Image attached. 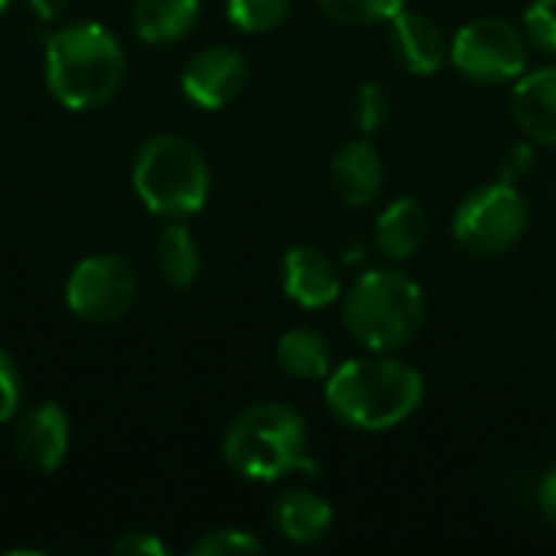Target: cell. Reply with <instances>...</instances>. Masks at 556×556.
I'll return each mask as SVG.
<instances>
[{
    "mask_svg": "<svg viewBox=\"0 0 556 556\" xmlns=\"http://www.w3.org/2000/svg\"><path fill=\"white\" fill-rule=\"evenodd\" d=\"M326 404L345 427L365 433L394 430L424 404V375L391 352H371L329 371Z\"/></svg>",
    "mask_w": 556,
    "mask_h": 556,
    "instance_id": "6da1fadb",
    "label": "cell"
},
{
    "mask_svg": "<svg viewBox=\"0 0 556 556\" xmlns=\"http://www.w3.org/2000/svg\"><path fill=\"white\" fill-rule=\"evenodd\" d=\"M127 75L121 39L101 23H72L46 39V85L68 111L108 104Z\"/></svg>",
    "mask_w": 556,
    "mask_h": 556,
    "instance_id": "7a4b0ae2",
    "label": "cell"
},
{
    "mask_svg": "<svg viewBox=\"0 0 556 556\" xmlns=\"http://www.w3.org/2000/svg\"><path fill=\"white\" fill-rule=\"evenodd\" d=\"M225 463L251 482H277L290 472H316L319 466L309 456L306 420L280 401H264L241 410L225 440Z\"/></svg>",
    "mask_w": 556,
    "mask_h": 556,
    "instance_id": "3957f363",
    "label": "cell"
},
{
    "mask_svg": "<svg viewBox=\"0 0 556 556\" xmlns=\"http://www.w3.org/2000/svg\"><path fill=\"white\" fill-rule=\"evenodd\" d=\"M345 332L368 352H394L414 342L427 323V300L420 283L394 267H375L342 296Z\"/></svg>",
    "mask_w": 556,
    "mask_h": 556,
    "instance_id": "277c9868",
    "label": "cell"
},
{
    "mask_svg": "<svg viewBox=\"0 0 556 556\" xmlns=\"http://www.w3.org/2000/svg\"><path fill=\"white\" fill-rule=\"evenodd\" d=\"M130 179L143 208L160 218L195 215L212 189L205 153L179 134H156L143 140L134 156Z\"/></svg>",
    "mask_w": 556,
    "mask_h": 556,
    "instance_id": "5b68a950",
    "label": "cell"
},
{
    "mask_svg": "<svg viewBox=\"0 0 556 556\" xmlns=\"http://www.w3.org/2000/svg\"><path fill=\"white\" fill-rule=\"evenodd\" d=\"M531 212L518 186L498 179L469 192L453 215V238L463 251L498 257L511 251L528 231Z\"/></svg>",
    "mask_w": 556,
    "mask_h": 556,
    "instance_id": "8992f818",
    "label": "cell"
},
{
    "mask_svg": "<svg viewBox=\"0 0 556 556\" xmlns=\"http://www.w3.org/2000/svg\"><path fill=\"white\" fill-rule=\"evenodd\" d=\"M528 46L521 26L502 16H479L453 36L450 62L479 85H505L528 72Z\"/></svg>",
    "mask_w": 556,
    "mask_h": 556,
    "instance_id": "52a82bcc",
    "label": "cell"
},
{
    "mask_svg": "<svg viewBox=\"0 0 556 556\" xmlns=\"http://www.w3.org/2000/svg\"><path fill=\"white\" fill-rule=\"evenodd\" d=\"M137 300V270L121 254H88L65 280V306L91 323L108 326L130 313Z\"/></svg>",
    "mask_w": 556,
    "mask_h": 556,
    "instance_id": "ba28073f",
    "label": "cell"
},
{
    "mask_svg": "<svg viewBox=\"0 0 556 556\" xmlns=\"http://www.w3.org/2000/svg\"><path fill=\"white\" fill-rule=\"evenodd\" d=\"M248 85V62L235 46H205L182 68V94L205 108L218 111L231 104Z\"/></svg>",
    "mask_w": 556,
    "mask_h": 556,
    "instance_id": "9c48e42d",
    "label": "cell"
},
{
    "mask_svg": "<svg viewBox=\"0 0 556 556\" xmlns=\"http://www.w3.org/2000/svg\"><path fill=\"white\" fill-rule=\"evenodd\" d=\"M72 443V424L62 404L42 401L29 407L13 430V446L23 466L33 472H55L65 463Z\"/></svg>",
    "mask_w": 556,
    "mask_h": 556,
    "instance_id": "30bf717a",
    "label": "cell"
},
{
    "mask_svg": "<svg viewBox=\"0 0 556 556\" xmlns=\"http://www.w3.org/2000/svg\"><path fill=\"white\" fill-rule=\"evenodd\" d=\"M283 293L303 309L332 306L342 300V270L329 254L296 244L283 254Z\"/></svg>",
    "mask_w": 556,
    "mask_h": 556,
    "instance_id": "8fae6325",
    "label": "cell"
},
{
    "mask_svg": "<svg viewBox=\"0 0 556 556\" xmlns=\"http://www.w3.org/2000/svg\"><path fill=\"white\" fill-rule=\"evenodd\" d=\"M388 26L391 49L410 75H437L450 62V39L437 20L404 7L397 16L388 20Z\"/></svg>",
    "mask_w": 556,
    "mask_h": 556,
    "instance_id": "7c38bea8",
    "label": "cell"
},
{
    "mask_svg": "<svg viewBox=\"0 0 556 556\" xmlns=\"http://www.w3.org/2000/svg\"><path fill=\"white\" fill-rule=\"evenodd\" d=\"M511 114L531 143L556 147V65L525 72L515 81Z\"/></svg>",
    "mask_w": 556,
    "mask_h": 556,
    "instance_id": "4fadbf2b",
    "label": "cell"
},
{
    "mask_svg": "<svg viewBox=\"0 0 556 556\" xmlns=\"http://www.w3.org/2000/svg\"><path fill=\"white\" fill-rule=\"evenodd\" d=\"M332 186L352 208L371 205L384 189V163L371 140H349L332 156Z\"/></svg>",
    "mask_w": 556,
    "mask_h": 556,
    "instance_id": "5bb4252c",
    "label": "cell"
},
{
    "mask_svg": "<svg viewBox=\"0 0 556 556\" xmlns=\"http://www.w3.org/2000/svg\"><path fill=\"white\" fill-rule=\"evenodd\" d=\"M270 525L277 528V534L283 541H290L296 547H313L329 538L336 515L323 495H316L309 489H290L274 502Z\"/></svg>",
    "mask_w": 556,
    "mask_h": 556,
    "instance_id": "9a60e30c",
    "label": "cell"
},
{
    "mask_svg": "<svg viewBox=\"0 0 556 556\" xmlns=\"http://www.w3.org/2000/svg\"><path fill=\"white\" fill-rule=\"evenodd\" d=\"M430 231V215L427 208L414 199H394L375 222V244L384 257L391 261H407L420 251Z\"/></svg>",
    "mask_w": 556,
    "mask_h": 556,
    "instance_id": "2e32d148",
    "label": "cell"
},
{
    "mask_svg": "<svg viewBox=\"0 0 556 556\" xmlns=\"http://www.w3.org/2000/svg\"><path fill=\"white\" fill-rule=\"evenodd\" d=\"M199 23V0H137L134 29L150 46H173Z\"/></svg>",
    "mask_w": 556,
    "mask_h": 556,
    "instance_id": "e0dca14e",
    "label": "cell"
},
{
    "mask_svg": "<svg viewBox=\"0 0 556 556\" xmlns=\"http://www.w3.org/2000/svg\"><path fill=\"white\" fill-rule=\"evenodd\" d=\"M277 365L283 368V375H290L296 381H323L332 371V352H329V342L323 339V332L296 326L280 336Z\"/></svg>",
    "mask_w": 556,
    "mask_h": 556,
    "instance_id": "ac0fdd59",
    "label": "cell"
},
{
    "mask_svg": "<svg viewBox=\"0 0 556 556\" xmlns=\"http://www.w3.org/2000/svg\"><path fill=\"white\" fill-rule=\"evenodd\" d=\"M156 270L176 290H186V287H192L199 280L202 254H199V244H195L192 231L179 218H173L163 228L160 241H156Z\"/></svg>",
    "mask_w": 556,
    "mask_h": 556,
    "instance_id": "d6986e66",
    "label": "cell"
},
{
    "mask_svg": "<svg viewBox=\"0 0 556 556\" xmlns=\"http://www.w3.org/2000/svg\"><path fill=\"white\" fill-rule=\"evenodd\" d=\"M293 0H228V20L244 33H270L277 29Z\"/></svg>",
    "mask_w": 556,
    "mask_h": 556,
    "instance_id": "ffe728a7",
    "label": "cell"
},
{
    "mask_svg": "<svg viewBox=\"0 0 556 556\" xmlns=\"http://www.w3.org/2000/svg\"><path fill=\"white\" fill-rule=\"evenodd\" d=\"M407 0H319V7L339 20V23H352V26H371V23H388L391 16H397L404 10Z\"/></svg>",
    "mask_w": 556,
    "mask_h": 556,
    "instance_id": "44dd1931",
    "label": "cell"
},
{
    "mask_svg": "<svg viewBox=\"0 0 556 556\" xmlns=\"http://www.w3.org/2000/svg\"><path fill=\"white\" fill-rule=\"evenodd\" d=\"M261 551L264 544L241 528H215L189 547L192 556H257Z\"/></svg>",
    "mask_w": 556,
    "mask_h": 556,
    "instance_id": "7402d4cb",
    "label": "cell"
},
{
    "mask_svg": "<svg viewBox=\"0 0 556 556\" xmlns=\"http://www.w3.org/2000/svg\"><path fill=\"white\" fill-rule=\"evenodd\" d=\"M388 114H391V98H388V91H384L378 81H365V85L355 91V98H352V117H355L358 130H362V134L381 130L384 121H388Z\"/></svg>",
    "mask_w": 556,
    "mask_h": 556,
    "instance_id": "603a6c76",
    "label": "cell"
},
{
    "mask_svg": "<svg viewBox=\"0 0 556 556\" xmlns=\"http://www.w3.org/2000/svg\"><path fill=\"white\" fill-rule=\"evenodd\" d=\"M521 29L538 52H544L547 59H556V0H534L525 10Z\"/></svg>",
    "mask_w": 556,
    "mask_h": 556,
    "instance_id": "cb8c5ba5",
    "label": "cell"
},
{
    "mask_svg": "<svg viewBox=\"0 0 556 556\" xmlns=\"http://www.w3.org/2000/svg\"><path fill=\"white\" fill-rule=\"evenodd\" d=\"M20 401H23L20 368H16V362L0 349V424L13 420V417L20 414Z\"/></svg>",
    "mask_w": 556,
    "mask_h": 556,
    "instance_id": "d4e9b609",
    "label": "cell"
},
{
    "mask_svg": "<svg viewBox=\"0 0 556 556\" xmlns=\"http://www.w3.org/2000/svg\"><path fill=\"white\" fill-rule=\"evenodd\" d=\"M534 163H538V153H534L531 140H521V143H515L505 153V160H502V179L511 182V186H521L534 173Z\"/></svg>",
    "mask_w": 556,
    "mask_h": 556,
    "instance_id": "484cf974",
    "label": "cell"
},
{
    "mask_svg": "<svg viewBox=\"0 0 556 556\" xmlns=\"http://www.w3.org/2000/svg\"><path fill=\"white\" fill-rule=\"evenodd\" d=\"M117 556H166V544L150 531H130L114 541Z\"/></svg>",
    "mask_w": 556,
    "mask_h": 556,
    "instance_id": "4316f807",
    "label": "cell"
},
{
    "mask_svg": "<svg viewBox=\"0 0 556 556\" xmlns=\"http://www.w3.org/2000/svg\"><path fill=\"white\" fill-rule=\"evenodd\" d=\"M538 505H541V515L544 521L556 531V466L547 469V476L541 479V489H538Z\"/></svg>",
    "mask_w": 556,
    "mask_h": 556,
    "instance_id": "83f0119b",
    "label": "cell"
},
{
    "mask_svg": "<svg viewBox=\"0 0 556 556\" xmlns=\"http://www.w3.org/2000/svg\"><path fill=\"white\" fill-rule=\"evenodd\" d=\"M26 3H29V10H33L42 23H52V20L62 16L65 7H68V0H26Z\"/></svg>",
    "mask_w": 556,
    "mask_h": 556,
    "instance_id": "f1b7e54d",
    "label": "cell"
},
{
    "mask_svg": "<svg viewBox=\"0 0 556 556\" xmlns=\"http://www.w3.org/2000/svg\"><path fill=\"white\" fill-rule=\"evenodd\" d=\"M7 7H10V0H0V13H3Z\"/></svg>",
    "mask_w": 556,
    "mask_h": 556,
    "instance_id": "f546056e",
    "label": "cell"
}]
</instances>
